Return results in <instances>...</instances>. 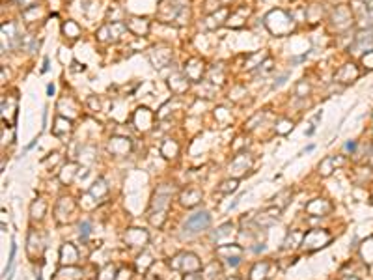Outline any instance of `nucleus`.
I'll return each mask as SVG.
<instances>
[{"mask_svg": "<svg viewBox=\"0 0 373 280\" xmlns=\"http://www.w3.org/2000/svg\"><path fill=\"white\" fill-rule=\"evenodd\" d=\"M209 222H211V217H209L207 211H196V213H193V215L187 219L183 230H185V233L193 235V233H198V231L205 230V228L209 226Z\"/></svg>", "mask_w": 373, "mask_h": 280, "instance_id": "obj_1", "label": "nucleus"}, {"mask_svg": "<svg viewBox=\"0 0 373 280\" xmlns=\"http://www.w3.org/2000/svg\"><path fill=\"white\" fill-rule=\"evenodd\" d=\"M330 239H332V235L326 230H312L302 237V245L308 250H315V248H321V247L328 245Z\"/></svg>", "mask_w": 373, "mask_h": 280, "instance_id": "obj_2", "label": "nucleus"}, {"mask_svg": "<svg viewBox=\"0 0 373 280\" xmlns=\"http://www.w3.org/2000/svg\"><path fill=\"white\" fill-rule=\"evenodd\" d=\"M170 265H172L174 269L185 271V273H198V271L202 269V264H200L198 256L191 254V252L176 256V258L172 260V264H170Z\"/></svg>", "mask_w": 373, "mask_h": 280, "instance_id": "obj_3", "label": "nucleus"}, {"mask_svg": "<svg viewBox=\"0 0 373 280\" xmlns=\"http://www.w3.org/2000/svg\"><path fill=\"white\" fill-rule=\"evenodd\" d=\"M217 254L226 260V264H228L229 267H237L239 262H241V247H237V245H224V247H218Z\"/></svg>", "mask_w": 373, "mask_h": 280, "instance_id": "obj_4", "label": "nucleus"}, {"mask_svg": "<svg viewBox=\"0 0 373 280\" xmlns=\"http://www.w3.org/2000/svg\"><path fill=\"white\" fill-rule=\"evenodd\" d=\"M330 209H332L330 202H326L323 198H317V200H313V202H310V204L306 206V211H308L310 215H315V217H325Z\"/></svg>", "mask_w": 373, "mask_h": 280, "instance_id": "obj_5", "label": "nucleus"}, {"mask_svg": "<svg viewBox=\"0 0 373 280\" xmlns=\"http://www.w3.org/2000/svg\"><path fill=\"white\" fill-rule=\"evenodd\" d=\"M147 239H149V235L144 230H138V228H131L125 233V241L131 247H142V245L147 243Z\"/></svg>", "mask_w": 373, "mask_h": 280, "instance_id": "obj_6", "label": "nucleus"}, {"mask_svg": "<svg viewBox=\"0 0 373 280\" xmlns=\"http://www.w3.org/2000/svg\"><path fill=\"white\" fill-rule=\"evenodd\" d=\"M60 260H62V264H67V265L77 264V260H79V252H77V248H75L71 243H65L60 250Z\"/></svg>", "mask_w": 373, "mask_h": 280, "instance_id": "obj_7", "label": "nucleus"}, {"mask_svg": "<svg viewBox=\"0 0 373 280\" xmlns=\"http://www.w3.org/2000/svg\"><path fill=\"white\" fill-rule=\"evenodd\" d=\"M200 200H202V193H200L198 189H187V191L181 195V204L187 207L196 206Z\"/></svg>", "mask_w": 373, "mask_h": 280, "instance_id": "obj_8", "label": "nucleus"}, {"mask_svg": "<svg viewBox=\"0 0 373 280\" xmlns=\"http://www.w3.org/2000/svg\"><path fill=\"white\" fill-rule=\"evenodd\" d=\"M109 148L110 151L116 153V155H125V153L129 151V148H131V142H129L127 138H112Z\"/></svg>", "mask_w": 373, "mask_h": 280, "instance_id": "obj_9", "label": "nucleus"}, {"mask_svg": "<svg viewBox=\"0 0 373 280\" xmlns=\"http://www.w3.org/2000/svg\"><path fill=\"white\" fill-rule=\"evenodd\" d=\"M248 166H250V159L246 157L244 153H241V155H237V157L233 159L229 170H235V172H239V174H243V172H246Z\"/></svg>", "mask_w": 373, "mask_h": 280, "instance_id": "obj_10", "label": "nucleus"}, {"mask_svg": "<svg viewBox=\"0 0 373 280\" xmlns=\"http://www.w3.org/2000/svg\"><path fill=\"white\" fill-rule=\"evenodd\" d=\"M340 163H343V159H338L336 161V157H326L325 161H321V165H319L321 176H330L332 170H334V165H340Z\"/></svg>", "mask_w": 373, "mask_h": 280, "instance_id": "obj_11", "label": "nucleus"}, {"mask_svg": "<svg viewBox=\"0 0 373 280\" xmlns=\"http://www.w3.org/2000/svg\"><path fill=\"white\" fill-rule=\"evenodd\" d=\"M360 254H362V258H364V262H366L368 265H372L373 264V237H370V239L364 243Z\"/></svg>", "mask_w": 373, "mask_h": 280, "instance_id": "obj_12", "label": "nucleus"}, {"mask_svg": "<svg viewBox=\"0 0 373 280\" xmlns=\"http://www.w3.org/2000/svg\"><path fill=\"white\" fill-rule=\"evenodd\" d=\"M267 271H269V264H256L252 269V277H250V280H263L265 277H267Z\"/></svg>", "mask_w": 373, "mask_h": 280, "instance_id": "obj_13", "label": "nucleus"}, {"mask_svg": "<svg viewBox=\"0 0 373 280\" xmlns=\"http://www.w3.org/2000/svg\"><path fill=\"white\" fill-rule=\"evenodd\" d=\"M237 185H239V180L237 178H233V180H228V181H224L220 187H218V193H222V195H228V193H233L235 189H237Z\"/></svg>", "mask_w": 373, "mask_h": 280, "instance_id": "obj_14", "label": "nucleus"}, {"mask_svg": "<svg viewBox=\"0 0 373 280\" xmlns=\"http://www.w3.org/2000/svg\"><path fill=\"white\" fill-rule=\"evenodd\" d=\"M90 193L99 198V196H105L107 193H109V187L105 185V181H103V180H99V181L94 183V187L90 189Z\"/></svg>", "mask_w": 373, "mask_h": 280, "instance_id": "obj_15", "label": "nucleus"}, {"mask_svg": "<svg viewBox=\"0 0 373 280\" xmlns=\"http://www.w3.org/2000/svg\"><path fill=\"white\" fill-rule=\"evenodd\" d=\"M231 230H233V226H231V222H226V224H222V226L218 228L217 233H213V239H215V241H218V239H222L224 235H228V233H231Z\"/></svg>", "mask_w": 373, "mask_h": 280, "instance_id": "obj_16", "label": "nucleus"}, {"mask_svg": "<svg viewBox=\"0 0 373 280\" xmlns=\"http://www.w3.org/2000/svg\"><path fill=\"white\" fill-rule=\"evenodd\" d=\"M176 153H178V144H174V146L170 148V142H166L164 146H162V155L164 157H176Z\"/></svg>", "mask_w": 373, "mask_h": 280, "instance_id": "obj_17", "label": "nucleus"}, {"mask_svg": "<svg viewBox=\"0 0 373 280\" xmlns=\"http://www.w3.org/2000/svg\"><path fill=\"white\" fill-rule=\"evenodd\" d=\"M88 233H90V222L84 220V222L81 224V239H82V241L88 239Z\"/></svg>", "mask_w": 373, "mask_h": 280, "instance_id": "obj_18", "label": "nucleus"}, {"mask_svg": "<svg viewBox=\"0 0 373 280\" xmlns=\"http://www.w3.org/2000/svg\"><path fill=\"white\" fill-rule=\"evenodd\" d=\"M185 280H204L202 277H198L196 273H187V277H185Z\"/></svg>", "mask_w": 373, "mask_h": 280, "instance_id": "obj_19", "label": "nucleus"}, {"mask_svg": "<svg viewBox=\"0 0 373 280\" xmlns=\"http://www.w3.org/2000/svg\"><path fill=\"white\" fill-rule=\"evenodd\" d=\"M355 148H357V142H353V140H351V142H347V144H345V149H351V151H353Z\"/></svg>", "mask_w": 373, "mask_h": 280, "instance_id": "obj_20", "label": "nucleus"}, {"mask_svg": "<svg viewBox=\"0 0 373 280\" xmlns=\"http://www.w3.org/2000/svg\"><path fill=\"white\" fill-rule=\"evenodd\" d=\"M47 92H49V96H52V94H54V86L49 84V86H47Z\"/></svg>", "mask_w": 373, "mask_h": 280, "instance_id": "obj_21", "label": "nucleus"}, {"mask_svg": "<svg viewBox=\"0 0 373 280\" xmlns=\"http://www.w3.org/2000/svg\"><path fill=\"white\" fill-rule=\"evenodd\" d=\"M345 280H358V279H355V277H347Z\"/></svg>", "mask_w": 373, "mask_h": 280, "instance_id": "obj_22", "label": "nucleus"}, {"mask_svg": "<svg viewBox=\"0 0 373 280\" xmlns=\"http://www.w3.org/2000/svg\"><path fill=\"white\" fill-rule=\"evenodd\" d=\"M370 163H372V166H373V151H372V157H370Z\"/></svg>", "mask_w": 373, "mask_h": 280, "instance_id": "obj_23", "label": "nucleus"}, {"mask_svg": "<svg viewBox=\"0 0 373 280\" xmlns=\"http://www.w3.org/2000/svg\"><path fill=\"white\" fill-rule=\"evenodd\" d=\"M229 280H239V279H235V277H233V279H229Z\"/></svg>", "mask_w": 373, "mask_h": 280, "instance_id": "obj_24", "label": "nucleus"}]
</instances>
